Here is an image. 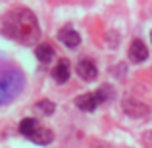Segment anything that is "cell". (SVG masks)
<instances>
[{
    "instance_id": "cell-12",
    "label": "cell",
    "mask_w": 152,
    "mask_h": 148,
    "mask_svg": "<svg viewBox=\"0 0 152 148\" xmlns=\"http://www.w3.org/2000/svg\"><path fill=\"white\" fill-rule=\"evenodd\" d=\"M54 102H50V100H41V102L35 104V114L37 115H50L52 112H54Z\"/></svg>"
},
{
    "instance_id": "cell-5",
    "label": "cell",
    "mask_w": 152,
    "mask_h": 148,
    "mask_svg": "<svg viewBox=\"0 0 152 148\" xmlns=\"http://www.w3.org/2000/svg\"><path fill=\"white\" fill-rule=\"evenodd\" d=\"M98 104H102V100H100V96H98L96 93H87V94H83V96L75 98V106L81 108L83 112H93V110H96Z\"/></svg>"
},
{
    "instance_id": "cell-1",
    "label": "cell",
    "mask_w": 152,
    "mask_h": 148,
    "mask_svg": "<svg viewBox=\"0 0 152 148\" xmlns=\"http://www.w3.org/2000/svg\"><path fill=\"white\" fill-rule=\"evenodd\" d=\"M2 33L10 37L12 41H18L21 44H33L41 37L39 21L35 14L27 8H15L4 15Z\"/></svg>"
},
{
    "instance_id": "cell-6",
    "label": "cell",
    "mask_w": 152,
    "mask_h": 148,
    "mask_svg": "<svg viewBox=\"0 0 152 148\" xmlns=\"http://www.w3.org/2000/svg\"><path fill=\"white\" fill-rule=\"evenodd\" d=\"M146 58H148V48H146L145 42L139 41V39L131 42V46H129V60L131 62L141 63V62H145Z\"/></svg>"
},
{
    "instance_id": "cell-13",
    "label": "cell",
    "mask_w": 152,
    "mask_h": 148,
    "mask_svg": "<svg viewBox=\"0 0 152 148\" xmlns=\"http://www.w3.org/2000/svg\"><path fill=\"white\" fill-rule=\"evenodd\" d=\"M150 39H152V35H150Z\"/></svg>"
},
{
    "instance_id": "cell-3",
    "label": "cell",
    "mask_w": 152,
    "mask_h": 148,
    "mask_svg": "<svg viewBox=\"0 0 152 148\" xmlns=\"http://www.w3.org/2000/svg\"><path fill=\"white\" fill-rule=\"evenodd\" d=\"M123 110H125L127 115H131V117H135V119L145 117V115L148 114V108H146L145 104H141L139 100H135V98H123Z\"/></svg>"
},
{
    "instance_id": "cell-2",
    "label": "cell",
    "mask_w": 152,
    "mask_h": 148,
    "mask_svg": "<svg viewBox=\"0 0 152 148\" xmlns=\"http://www.w3.org/2000/svg\"><path fill=\"white\" fill-rule=\"evenodd\" d=\"M23 81L21 75L18 71H10V73H4V77H0V104L10 102L15 94H19Z\"/></svg>"
},
{
    "instance_id": "cell-9",
    "label": "cell",
    "mask_w": 152,
    "mask_h": 148,
    "mask_svg": "<svg viewBox=\"0 0 152 148\" xmlns=\"http://www.w3.org/2000/svg\"><path fill=\"white\" fill-rule=\"evenodd\" d=\"M39 129H41V125H39V121L33 119V117H25V119H21V123H19V133L25 135V137H29V139L33 137Z\"/></svg>"
},
{
    "instance_id": "cell-11",
    "label": "cell",
    "mask_w": 152,
    "mask_h": 148,
    "mask_svg": "<svg viewBox=\"0 0 152 148\" xmlns=\"http://www.w3.org/2000/svg\"><path fill=\"white\" fill-rule=\"evenodd\" d=\"M35 56H37L42 63H48L52 60V56H54V48H52L50 44H39L37 48H35Z\"/></svg>"
},
{
    "instance_id": "cell-10",
    "label": "cell",
    "mask_w": 152,
    "mask_h": 148,
    "mask_svg": "<svg viewBox=\"0 0 152 148\" xmlns=\"http://www.w3.org/2000/svg\"><path fill=\"white\" fill-rule=\"evenodd\" d=\"M52 139H54V133H52L50 129H46V127H41V129L31 137V141H33L35 144H50Z\"/></svg>"
},
{
    "instance_id": "cell-4",
    "label": "cell",
    "mask_w": 152,
    "mask_h": 148,
    "mask_svg": "<svg viewBox=\"0 0 152 148\" xmlns=\"http://www.w3.org/2000/svg\"><path fill=\"white\" fill-rule=\"evenodd\" d=\"M77 73H79V77H81L83 81H94L96 75H98V69H96V66H94L93 60L85 58V60H81V62L77 63Z\"/></svg>"
},
{
    "instance_id": "cell-8",
    "label": "cell",
    "mask_w": 152,
    "mask_h": 148,
    "mask_svg": "<svg viewBox=\"0 0 152 148\" xmlns=\"http://www.w3.org/2000/svg\"><path fill=\"white\" fill-rule=\"evenodd\" d=\"M69 62L67 60H60L58 63H56V67L52 69V77L56 79V83H66L67 79H69Z\"/></svg>"
},
{
    "instance_id": "cell-7",
    "label": "cell",
    "mask_w": 152,
    "mask_h": 148,
    "mask_svg": "<svg viewBox=\"0 0 152 148\" xmlns=\"http://www.w3.org/2000/svg\"><path fill=\"white\" fill-rule=\"evenodd\" d=\"M58 39L64 42L66 46H69V48H75V46H79V42H81V37H79L77 31H73L71 27H64L62 31H60Z\"/></svg>"
}]
</instances>
